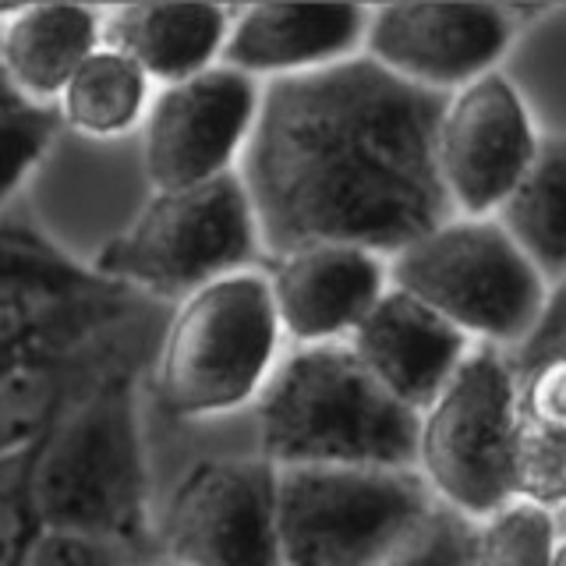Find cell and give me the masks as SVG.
<instances>
[{
  "label": "cell",
  "mask_w": 566,
  "mask_h": 566,
  "mask_svg": "<svg viewBox=\"0 0 566 566\" xmlns=\"http://www.w3.org/2000/svg\"><path fill=\"white\" fill-rule=\"evenodd\" d=\"M40 527L29 495V453L0 460V566H14Z\"/></svg>",
  "instance_id": "cell-25"
},
{
  "label": "cell",
  "mask_w": 566,
  "mask_h": 566,
  "mask_svg": "<svg viewBox=\"0 0 566 566\" xmlns=\"http://www.w3.org/2000/svg\"><path fill=\"white\" fill-rule=\"evenodd\" d=\"M273 312L287 347L344 344L386 294V255L315 241L265 262Z\"/></svg>",
  "instance_id": "cell-13"
},
{
  "label": "cell",
  "mask_w": 566,
  "mask_h": 566,
  "mask_svg": "<svg viewBox=\"0 0 566 566\" xmlns=\"http://www.w3.org/2000/svg\"><path fill=\"white\" fill-rule=\"evenodd\" d=\"M468 559V521L436 510L429 527L403 548L389 566H464Z\"/></svg>",
  "instance_id": "cell-26"
},
{
  "label": "cell",
  "mask_w": 566,
  "mask_h": 566,
  "mask_svg": "<svg viewBox=\"0 0 566 566\" xmlns=\"http://www.w3.org/2000/svg\"><path fill=\"white\" fill-rule=\"evenodd\" d=\"M439 103L361 53L265 82L238 159L265 262L315 241L389 259L447 220L432 164Z\"/></svg>",
  "instance_id": "cell-1"
},
{
  "label": "cell",
  "mask_w": 566,
  "mask_h": 566,
  "mask_svg": "<svg viewBox=\"0 0 566 566\" xmlns=\"http://www.w3.org/2000/svg\"><path fill=\"white\" fill-rule=\"evenodd\" d=\"M545 135L503 67L442 96L432 128V164L450 212L492 217L531 167Z\"/></svg>",
  "instance_id": "cell-10"
},
{
  "label": "cell",
  "mask_w": 566,
  "mask_h": 566,
  "mask_svg": "<svg viewBox=\"0 0 566 566\" xmlns=\"http://www.w3.org/2000/svg\"><path fill=\"white\" fill-rule=\"evenodd\" d=\"M135 566H177V563H170V559H159V556H146V559H138Z\"/></svg>",
  "instance_id": "cell-28"
},
{
  "label": "cell",
  "mask_w": 566,
  "mask_h": 566,
  "mask_svg": "<svg viewBox=\"0 0 566 566\" xmlns=\"http://www.w3.org/2000/svg\"><path fill=\"white\" fill-rule=\"evenodd\" d=\"M513 4H371L361 57L421 93L450 96L500 71L521 35Z\"/></svg>",
  "instance_id": "cell-11"
},
{
  "label": "cell",
  "mask_w": 566,
  "mask_h": 566,
  "mask_svg": "<svg viewBox=\"0 0 566 566\" xmlns=\"http://www.w3.org/2000/svg\"><path fill=\"white\" fill-rule=\"evenodd\" d=\"M138 559H146V553L124 542L40 524L29 535L14 566H135Z\"/></svg>",
  "instance_id": "cell-24"
},
{
  "label": "cell",
  "mask_w": 566,
  "mask_h": 566,
  "mask_svg": "<svg viewBox=\"0 0 566 566\" xmlns=\"http://www.w3.org/2000/svg\"><path fill=\"white\" fill-rule=\"evenodd\" d=\"M265 265L241 177L149 191L88 262L99 280L170 308L212 280Z\"/></svg>",
  "instance_id": "cell-5"
},
{
  "label": "cell",
  "mask_w": 566,
  "mask_h": 566,
  "mask_svg": "<svg viewBox=\"0 0 566 566\" xmlns=\"http://www.w3.org/2000/svg\"><path fill=\"white\" fill-rule=\"evenodd\" d=\"M411 468L439 510L482 521L517 500L513 358L474 344L415 421Z\"/></svg>",
  "instance_id": "cell-8"
},
{
  "label": "cell",
  "mask_w": 566,
  "mask_h": 566,
  "mask_svg": "<svg viewBox=\"0 0 566 566\" xmlns=\"http://www.w3.org/2000/svg\"><path fill=\"white\" fill-rule=\"evenodd\" d=\"M287 350L265 265L212 280L164 312L146 368V407L174 429L244 418Z\"/></svg>",
  "instance_id": "cell-3"
},
{
  "label": "cell",
  "mask_w": 566,
  "mask_h": 566,
  "mask_svg": "<svg viewBox=\"0 0 566 566\" xmlns=\"http://www.w3.org/2000/svg\"><path fill=\"white\" fill-rule=\"evenodd\" d=\"M513 358V457L517 500L566 503V329L563 294L545 308Z\"/></svg>",
  "instance_id": "cell-14"
},
{
  "label": "cell",
  "mask_w": 566,
  "mask_h": 566,
  "mask_svg": "<svg viewBox=\"0 0 566 566\" xmlns=\"http://www.w3.org/2000/svg\"><path fill=\"white\" fill-rule=\"evenodd\" d=\"M227 25V4L135 0V4L103 8V43L132 57L153 88L177 85L217 67Z\"/></svg>",
  "instance_id": "cell-18"
},
{
  "label": "cell",
  "mask_w": 566,
  "mask_h": 566,
  "mask_svg": "<svg viewBox=\"0 0 566 566\" xmlns=\"http://www.w3.org/2000/svg\"><path fill=\"white\" fill-rule=\"evenodd\" d=\"M0 103H22V99L14 96V88H11V82L4 75V67H0Z\"/></svg>",
  "instance_id": "cell-27"
},
{
  "label": "cell",
  "mask_w": 566,
  "mask_h": 566,
  "mask_svg": "<svg viewBox=\"0 0 566 566\" xmlns=\"http://www.w3.org/2000/svg\"><path fill=\"white\" fill-rule=\"evenodd\" d=\"M153 93V82L142 75L132 57L99 43L61 88L53 117L64 135L85 142H120L138 132Z\"/></svg>",
  "instance_id": "cell-20"
},
{
  "label": "cell",
  "mask_w": 566,
  "mask_h": 566,
  "mask_svg": "<svg viewBox=\"0 0 566 566\" xmlns=\"http://www.w3.org/2000/svg\"><path fill=\"white\" fill-rule=\"evenodd\" d=\"M262 85L223 64L156 88L138 124V167L149 191L217 181L238 170Z\"/></svg>",
  "instance_id": "cell-12"
},
{
  "label": "cell",
  "mask_w": 566,
  "mask_h": 566,
  "mask_svg": "<svg viewBox=\"0 0 566 566\" xmlns=\"http://www.w3.org/2000/svg\"><path fill=\"white\" fill-rule=\"evenodd\" d=\"M415 468H276L280 566H389L436 517Z\"/></svg>",
  "instance_id": "cell-7"
},
{
  "label": "cell",
  "mask_w": 566,
  "mask_h": 566,
  "mask_svg": "<svg viewBox=\"0 0 566 566\" xmlns=\"http://www.w3.org/2000/svg\"><path fill=\"white\" fill-rule=\"evenodd\" d=\"M365 4H241L230 8L220 64L259 85L312 75L361 53Z\"/></svg>",
  "instance_id": "cell-15"
},
{
  "label": "cell",
  "mask_w": 566,
  "mask_h": 566,
  "mask_svg": "<svg viewBox=\"0 0 566 566\" xmlns=\"http://www.w3.org/2000/svg\"><path fill=\"white\" fill-rule=\"evenodd\" d=\"M103 43V8L18 4L0 8V67L14 96L53 111L78 64Z\"/></svg>",
  "instance_id": "cell-19"
},
{
  "label": "cell",
  "mask_w": 566,
  "mask_h": 566,
  "mask_svg": "<svg viewBox=\"0 0 566 566\" xmlns=\"http://www.w3.org/2000/svg\"><path fill=\"white\" fill-rule=\"evenodd\" d=\"M464 566H563V510L513 500L468 524Z\"/></svg>",
  "instance_id": "cell-22"
},
{
  "label": "cell",
  "mask_w": 566,
  "mask_h": 566,
  "mask_svg": "<svg viewBox=\"0 0 566 566\" xmlns=\"http://www.w3.org/2000/svg\"><path fill=\"white\" fill-rule=\"evenodd\" d=\"M149 548L177 566H280L276 468L238 442L159 471Z\"/></svg>",
  "instance_id": "cell-9"
},
{
  "label": "cell",
  "mask_w": 566,
  "mask_h": 566,
  "mask_svg": "<svg viewBox=\"0 0 566 566\" xmlns=\"http://www.w3.org/2000/svg\"><path fill=\"white\" fill-rule=\"evenodd\" d=\"M389 287L468 336L471 344L517 350L545 308L563 294L553 287L492 217L450 212L386 259Z\"/></svg>",
  "instance_id": "cell-6"
},
{
  "label": "cell",
  "mask_w": 566,
  "mask_h": 566,
  "mask_svg": "<svg viewBox=\"0 0 566 566\" xmlns=\"http://www.w3.org/2000/svg\"><path fill=\"white\" fill-rule=\"evenodd\" d=\"M503 234L535 270L563 287L566 280V153L563 135L548 132L524 177L492 212Z\"/></svg>",
  "instance_id": "cell-21"
},
{
  "label": "cell",
  "mask_w": 566,
  "mask_h": 566,
  "mask_svg": "<svg viewBox=\"0 0 566 566\" xmlns=\"http://www.w3.org/2000/svg\"><path fill=\"white\" fill-rule=\"evenodd\" d=\"M244 421V442L273 468H411L418 415L344 344H318L280 354Z\"/></svg>",
  "instance_id": "cell-4"
},
{
  "label": "cell",
  "mask_w": 566,
  "mask_h": 566,
  "mask_svg": "<svg viewBox=\"0 0 566 566\" xmlns=\"http://www.w3.org/2000/svg\"><path fill=\"white\" fill-rule=\"evenodd\" d=\"M344 347L389 397L418 415L474 344L421 301L386 287Z\"/></svg>",
  "instance_id": "cell-17"
},
{
  "label": "cell",
  "mask_w": 566,
  "mask_h": 566,
  "mask_svg": "<svg viewBox=\"0 0 566 566\" xmlns=\"http://www.w3.org/2000/svg\"><path fill=\"white\" fill-rule=\"evenodd\" d=\"M61 124L46 106L0 103V217L57 146Z\"/></svg>",
  "instance_id": "cell-23"
},
{
  "label": "cell",
  "mask_w": 566,
  "mask_h": 566,
  "mask_svg": "<svg viewBox=\"0 0 566 566\" xmlns=\"http://www.w3.org/2000/svg\"><path fill=\"white\" fill-rule=\"evenodd\" d=\"M146 315L149 308L96 336H88V340L32 350L0 365V460L25 457L35 442L46 436L50 424L57 421L64 403L75 397L106 361H114L117 354L138 347V340H153L159 326L146 333V323H149ZM159 323H164V318H159Z\"/></svg>",
  "instance_id": "cell-16"
},
{
  "label": "cell",
  "mask_w": 566,
  "mask_h": 566,
  "mask_svg": "<svg viewBox=\"0 0 566 566\" xmlns=\"http://www.w3.org/2000/svg\"><path fill=\"white\" fill-rule=\"evenodd\" d=\"M138 347L117 354L64 403L29 450L35 521L114 538L153 556V429Z\"/></svg>",
  "instance_id": "cell-2"
}]
</instances>
